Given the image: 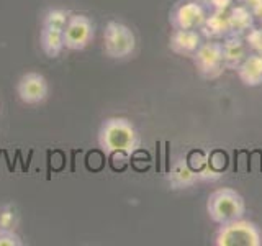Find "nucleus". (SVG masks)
I'll list each match as a JSON object with an SVG mask.
<instances>
[{"label":"nucleus","instance_id":"nucleus-1","mask_svg":"<svg viewBox=\"0 0 262 246\" xmlns=\"http://www.w3.org/2000/svg\"><path fill=\"white\" fill-rule=\"evenodd\" d=\"M98 146L105 154L129 156L136 151L139 136L135 125L128 118L110 117L102 121L97 135Z\"/></svg>","mask_w":262,"mask_h":246},{"label":"nucleus","instance_id":"nucleus-2","mask_svg":"<svg viewBox=\"0 0 262 246\" xmlns=\"http://www.w3.org/2000/svg\"><path fill=\"white\" fill-rule=\"evenodd\" d=\"M207 212L210 220L215 221L216 225H225L229 221L239 220L246 213L244 197L229 187L216 189L207 199Z\"/></svg>","mask_w":262,"mask_h":246},{"label":"nucleus","instance_id":"nucleus-3","mask_svg":"<svg viewBox=\"0 0 262 246\" xmlns=\"http://www.w3.org/2000/svg\"><path fill=\"white\" fill-rule=\"evenodd\" d=\"M216 246H262V230L249 220H234L220 225L213 240Z\"/></svg>","mask_w":262,"mask_h":246},{"label":"nucleus","instance_id":"nucleus-4","mask_svg":"<svg viewBox=\"0 0 262 246\" xmlns=\"http://www.w3.org/2000/svg\"><path fill=\"white\" fill-rule=\"evenodd\" d=\"M136 36L133 30L120 22H108L103 31V49L112 59H125L135 53Z\"/></svg>","mask_w":262,"mask_h":246},{"label":"nucleus","instance_id":"nucleus-5","mask_svg":"<svg viewBox=\"0 0 262 246\" xmlns=\"http://www.w3.org/2000/svg\"><path fill=\"white\" fill-rule=\"evenodd\" d=\"M210 12L207 0H180L169 13V23L174 30H200Z\"/></svg>","mask_w":262,"mask_h":246},{"label":"nucleus","instance_id":"nucleus-6","mask_svg":"<svg viewBox=\"0 0 262 246\" xmlns=\"http://www.w3.org/2000/svg\"><path fill=\"white\" fill-rule=\"evenodd\" d=\"M95 27L87 15L72 13L62 30L64 48L71 51H82L92 43Z\"/></svg>","mask_w":262,"mask_h":246},{"label":"nucleus","instance_id":"nucleus-7","mask_svg":"<svg viewBox=\"0 0 262 246\" xmlns=\"http://www.w3.org/2000/svg\"><path fill=\"white\" fill-rule=\"evenodd\" d=\"M192 61L195 64L203 77L213 79L218 77L225 71L223 64V53H221V41L218 39H207L200 45L195 54L192 56Z\"/></svg>","mask_w":262,"mask_h":246},{"label":"nucleus","instance_id":"nucleus-8","mask_svg":"<svg viewBox=\"0 0 262 246\" xmlns=\"http://www.w3.org/2000/svg\"><path fill=\"white\" fill-rule=\"evenodd\" d=\"M49 94L48 80L43 74L30 71L25 72L16 82V95L27 105H38L46 100Z\"/></svg>","mask_w":262,"mask_h":246},{"label":"nucleus","instance_id":"nucleus-9","mask_svg":"<svg viewBox=\"0 0 262 246\" xmlns=\"http://www.w3.org/2000/svg\"><path fill=\"white\" fill-rule=\"evenodd\" d=\"M221 53H223V64L225 69L236 71L248 54L251 53V49L246 43V38L241 35H228L221 41Z\"/></svg>","mask_w":262,"mask_h":246},{"label":"nucleus","instance_id":"nucleus-10","mask_svg":"<svg viewBox=\"0 0 262 246\" xmlns=\"http://www.w3.org/2000/svg\"><path fill=\"white\" fill-rule=\"evenodd\" d=\"M203 43L200 30H174L169 38V48L177 56L192 57Z\"/></svg>","mask_w":262,"mask_h":246},{"label":"nucleus","instance_id":"nucleus-11","mask_svg":"<svg viewBox=\"0 0 262 246\" xmlns=\"http://www.w3.org/2000/svg\"><path fill=\"white\" fill-rule=\"evenodd\" d=\"M200 33L205 39H218V41L226 38L228 35H231L228 12L210 10L203 25L200 27Z\"/></svg>","mask_w":262,"mask_h":246},{"label":"nucleus","instance_id":"nucleus-12","mask_svg":"<svg viewBox=\"0 0 262 246\" xmlns=\"http://www.w3.org/2000/svg\"><path fill=\"white\" fill-rule=\"evenodd\" d=\"M236 74L239 80L248 87L262 86V56L249 53L248 57L237 66Z\"/></svg>","mask_w":262,"mask_h":246},{"label":"nucleus","instance_id":"nucleus-13","mask_svg":"<svg viewBox=\"0 0 262 246\" xmlns=\"http://www.w3.org/2000/svg\"><path fill=\"white\" fill-rule=\"evenodd\" d=\"M229 18V28L231 35H241L244 36L251 28L256 27V18H254L252 10L244 4H233V7L228 10Z\"/></svg>","mask_w":262,"mask_h":246},{"label":"nucleus","instance_id":"nucleus-14","mask_svg":"<svg viewBox=\"0 0 262 246\" xmlns=\"http://www.w3.org/2000/svg\"><path fill=\"white\" fill-rule=\"evenodd\" d=\"M39 45H41V49H43V53L48 57H57L64 49L62 31L43 27L39 33Z\"/></svg>","mask_w":262,"mask_h":246},{"label":"nucleus","instance_id":"nucleus-15","mask_svg":"<svg viewBox=\"0 0 262 246\" xmlns=\"http://www.w3.org/2000/svg\"><path fill=\"white\" fill-rule=\"evenodd\" d=\"M196 172L190 169V166L185 161H177L174 166H172L169 172V180L170 184L174 186V189H184L187 186H192L196 179Z\"/></svg>","mask_w":262,"mask_h":246},{"label":"nucleus","instance_id":"nucleus-16","mask_svg":"<svg viewBox=\"0 0 262 246\" xmlns=\"http://www.w3.org/2000/svg\"><path fill=\"white\" fill-rule=\"evenodd\" d=\"M71 15L72 13L69 10H66V8H51V10H48L46 15H45L43 27L62 31Z\"/></svg>","mask_w":262,"mask_h":246},{"label":"nucleus","instance_id":"nucleus-17","mask_svg":"<svg viewBox=\"0 0 262 246\" xmlns=\"http://www.w3.org/2000/svg\"><path fill=\"white\" fill-rule=\"evenodd\" d=\"M20 223V215L15 205L5 203L0 207V228L2 230H15Z\"/></svg>","mask_w":262,"mask_h":246},{"label":"nucleus","instance_id":"nucleus-18","mask_svg":"<svg viewBox=\"0 0 262 246\" xmlns=\"http://www.w3.org/2000/svg\"><path fill=\"white\" fill-rule=\"evenodd\" d=\"M246 43H248L251 53H256L262 56V25L260 27H254L244 35Z\"/></svg>","mask_w":262,"mask_h":246},{"label":"nucleus","instance_id":"nucleus-19","mask_svg":"<svg viewBox=\"0 0 262 246\" xmlns=\"http://www.w3.org/2000/svg\"><path fill=\"white\" fill-rule=\"evenodd\" d=\"M0 246H23V241L15 230L0 228Z\"/></svg>","mask_w":262,"mask_h":246},{"label":"nucleus","instance_id":"nucleus-20","mask_svg":"<svg viewBox=\"0 0 262 246\" xmlns=\"http://www.w3.org/2000/svg\"><path fill=\"white\" fill-rule=\"evenodd\" d=\"M210 10L216 12H228L233 7V0H207Z\"/></svg>","mask_w":262,"mask_h":246},{"label":"nucleus","instance_id":"nucleus-21","mask_svg":"<svg viewBox=\"0 0 262 246\" xmlns=\"http://www.w3.org/2000/svg\"><path fill=\"white\" fill-rule=\"evenodd\" d=\"M251 10H252L254 18H256L257 22H260V23H262V0H260V2H259L256 7H252Z\"/></svg>","mask_w":262,"mask_h":246},{"label":"nucleus","instance_id":"nucleus-22","mask_svg":"<svg viewBox=\"0 0 262 246\" xmlns=\"http://www.w3.org/2000/svg\"><path fill=\"white\" fill-rule=\"evenodd\" d=\"M259 2H260V0H239V4H244L246 7H249V8L256 7Z\"/></svg>","mask_w":262,"mask_h":246},{"label":"nucleus","instance_id":"nucleus-23","mask_svg":"<svg viewBox=\"0 0 262 246\" xmlns=\"http://www.w3.org/2000/svg\"><path fill=\"white\" fill-rule=\"evenodd\" d=\"M260 25H262V23H260Z\"/></svg>","mask_w":262,"mask_h":246}]
</instances>
